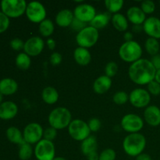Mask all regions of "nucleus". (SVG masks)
Segmentation results:
<instances>
[{"instance_id":"nucleus-1","label":"nucleus","mask_w":160,"mask_h":160,"mask_svg":"<svg viewBox=\"0 0 160 160\" xmlns=\"http://www.w3.org/2000/svg\"><path fill=\"white\" fill-rule=\"evenodd\" d=\"M156 70L151 60L140 59L131 64L128 70V76L131 81L138 85H148L154 81Z\"/></svg>"},{"instance_id":"nucleus-2","label":"nucleus","mask_w":160,"mask_h":160,"mask_svg":"<svg viewBox=\"0 0 160 160\" xmlns=\"http://www.w3.org/2000/svg\"><path fill=\"white\" fill-rule=\"evenodd\" d=\"M146 142V138L141 133L129 134L123 139V149L128 156L136 158L143 153Z\"/></svg>"},{"instance_id":"nucleus-3","label":"nucleus","mask_w":160,"mask_h":160,"mask_svg":"<svg viewBox=\"0 0 160 160\" xmlns=\"http://www.w3.org/2000/svg\"><path fill=\"white\" fill-rule=\"evenodd\" d=\"M48 123L56 130H62L68 128L72 120V114L65 107H56L48 115Z\"/></svg>"},{"instance_id":"nucleus-4","label":"nucleus","mask_w":160,"mask_h":160,"mask_svg":"<svg viewBox=\"0 0 160 160\" xmlns=\"http://www.w3.org/2000/svg\"><path fill=\"white\" fill-rule=\"evenodd\" d=\"M118 53L122 60L131 64L142 59L143 50L138 42L131 41L122 44Z\"/></svg>"},{"instance_id":"nucleus-5","label":"nucleus","mask_w":160,"mask_h":160,"mask_svg":"<svg viewBox=\"0 0 160 160\" xmlns=\"http://www.w3.org/2000/svg\"><path fill=\"white\" fill-rule=\"evenodd\" d=\"M99 38V31L92 26H87L76 35V42L78 47L88 48L93 47Z\"/></svg>"},{"instance_id":"nucleus-6","label":"nucleus","mask_w":160,"mask_h":160,"mask_svg":"<svg viewBox=\"0 0 160 160\" xmlns=\"http://www.w3.org/2000/svg\"><path fill=\"white\" fill-rule=\"evenodd\" d=\"M28 3L24 0H2L1 9L3 13L11 18H17L25 13Z\"/></svg>"},{"instance_id":"nucleus-7","label":"nucleus","mask_w":160,"mask_h":160,"mask_svg":"<svg viewBox=\"0 0 160 160\" xmlns=\"http://www.w3.org/2000/svg\"><path fill=\"white\" fill-rule=\"evenodd\" d=\"M70 137L77 142H83L90 136L91 131L88 123L81 119H74L68 127Z\"/></svg>"},{"instance_id":"nucleus-8","label":"nucleus","mask_w":160,"mask_h":160,"mask_svg":"<svg viewBox=\"0 0 160 160\" xmlns=\"http://www.w3.org/2000/svg\"><path fill=\"white\" fill-rule=\"evenodd\" d=\"M34 155L37 160H52L56 157V147L52 142L43 138L35 145Z\"/></svg>"},{"instance_id":"nucleus-9","label":"nucleus","mask_w":160,"mask_h":160,"mask_svg":"<svg viewBox=\"0 0 160 160\" xmlns=\"http://www.w3.org/2000/svg\"><path fill=\"white\" fill-rule=\"evenodd\" d=\"M120 126L129 134L139 133L144 128V120L137 114L128 113L122 117Z\"/></svg>"},{"instance_id":"nucleus-10","label":"nucleus","mask_w":160,"mask_h":160,"mask_svg":"<svg viewBox=\"0 0 160 160\" xmlns=\"http://www.w3.org/2000/svg\"><path fill=\"white\" fill-rule=\"evenodd\" d=\"M25 13L28 20L34 23H42L46 19L47 15L44 5L37 1H32L28 3Z\"/></svg>"},{"instance_id":"nucleus-11","label":"nucleus","mask_w":160,"mask_h":160,"mask_svg":"<svg viewBox=\"0 0 160 160\" xmlns=\"http://www.w3.org/2000/svg\"><path fill=\"white\" fill-rule=\"evenodd\" d=\"M44 130L38 123H28L23 131V140L30 145H34L43 139Z\"/></svg>"},{"instance_id":"nucleus-12","label":"nucleus","mask_w":160,"mask_h":160,"mask_svg":"<svg viewBox=\"0 0 160 160\" xmlns=\"http://www.w3.org/2000/svg\"><path fill=\"white\" fill-rule=\"evenodd\" d=\"M129 102L134 107L138 109L146 108L151 102V95L146 89L135 88L130 93Z\"/></svg>"},{"instance_id":"nucleus-13","label":"nucleus","mask_w":160,"mask_h":160,"mask_svg":"<svg viewBox=\"0 0 160 160\" xmlns=\"http://www.w3.org/2000/svg\"><path fill=\"white\" fill-rule=\"evenodd\" d=\"M73 15L78 20L85 23H90L96 15V10L92 5L82 3L75 7L73 10Z\"/></svg>"},{"instance_id":"nucleus-14","label":"nucleus","mask_w":160,"mask_h":160,"mask_svg":"<svg viewBox=\"0 0 160 160\" xmlns=\"http://www.w3.org/2000/svg\"><path fill=\"white\" fill-rule=\"evenodd\" d=\"M45 42L43 39L38 36H34L28 38L24 42V47L23 50L26 54L31 57H35L40 55L45 48Z\"/></svg>"},{"instance_id":"nucleus-15","label":"nucleus","mask_w":160,"mask_h":160,"mask_svg":"<svg viewBox=\"0 0 160 160\" xmlns=\"http://www.w3.org/2000/svg\"><path fill=\"white\" fill-rule=\"evenodd\" d=\"M142 28L145 34L149 38L160 39V19L156 17H149L146 18L142 24Z\"/></svg>"},{"instance_id":"nucleus-16","label":"nucleus","mask_w":160,"mask_h":160,"mask_svg":"<svg viewBox=\"0 0 160 160\" xmlns=\"http://www.w3.org/2000/svg\"><path fill=\"white\" fill-rule=\"evenodd\" d=\"M144 120L151 127L160 125V109L157 106L151 105L145 108L144 111Z\"/></svg>"},{"instance_id":"nucleus-17","label":"nucleus","mask_w":160,"mask_h":160,"mask_svg":"<svg viewBox=\"0 0 160 160\" xmlns=\"http://www.w3.org/2000/svg\"><path fill=\"white\" fill-rule=\"evenodd\" d=\"M127 18L134 25H142L146 20V15L139 6H131L127 11Z\"/></svg>"},{"instance_id":"nucleus-18","label":"nucleus","mask_w":160,"mask_h":160,"mask_svg":"<svg viewBox=\"0 0 160 160\" xmlns=\"http://www.w3.org/2000/svg\"><path fill=\"white\" fill-rule=\"evenodd\" d=\"M18 112L17 104L10 101H6L0 105V119L4 120L13 119Z\"/></svg>"},{"instance_id":"nucleus-19","label":"nucleus","mask_w":160,"mask_h":160,"mask_svg":"<svg viewBox=\"0 0 160 160\" xmlns=\"http://www.w3.org/2000/svg\"><path fill=\"white\" fill-rule=\"evenodd\" d=\"M112 86V78L106 75H102L95 80L93 83V90L98 95H103L110 89Z\"/></svg>"},{"instance_id":"nucleus-20","label":"nucleus","mask_w":160,"mask_h":160,"mask_svg":"<svg viewBox=\"0 0 160 160\" xmlns=\"http://www.w3.org/2000/svg\"><path fill=\"white\" fill-rule=\"evenodd\" d=\"M74 19L73 12L67 9L59 11L56 16V23L60 28L70 27Z\"/></svg>"},{"instance_id":"nucleus-21","label":"nucleus","mask_w":160,"mask_h":160,"mask_svg":"<svg viewBox=\"0 0 160 160\" xmlns=\"http://www.w3.org/2000/svg\"><path fill=\"white\" fill-rule=\"evenodd\" d=\"M73 59L80 66H87L92 61V55L88 48L78 47L73 52Z\"/></svg>"},{"instance_id":"nucleus-22","label":"nucleus","mask_w":160,"mask_h":160,"mask_svg":"<svg viewBox=\"0 0 160 160\" xmlns=\"http://www.w3.org/2000/svg\"><path fill=\"white\" fill-rule=\"evenodd\" d=\"M97 148L98 142L95 136L90 135L88 138L81 142V151L86 157H88L91 155L97 152Z\"/></svg>"},{"instance_id":"nucleus-23","label":"nucleus","mask_w":160,"mask_h":160,"mask_svg":"<svg viewBox=\"0 0 160 160\" xmlns=\"http://www.w3.org/2000/svg\"><path fill=\"white\" fill-rule=\"evenodd\" d=\"M18 90V84L12 78H4L0 81V93L2 95H13Z\"/></svg>"},{"instance_id":"nucleus-24","label":"nucleus","mask_w":160,"mask_h":160,"mask_svg":"<svg viewBox=\"0 0 160 160\" xmlns=\"http://www.w3.org/2000/svg\"><path fill=\"white\" fill-rule=\"evenodd\" d=\"M42 98L44 102H45L46 104L53 105L57 102L58 99H59V93L55 88L52 87V86H48L42 90Z\"/></svg>"},{"instance_id":"nucleus-25","label":"nucleus","mask_w":160,"mask_h":160,"mask_svg":"<svg viewBox=\"0 0 160 160\" xmlns=\"http://www.w3.org/2000/svg\"><path fill=\"white\" fill-rule=\"evenodd\" d=\"M110 19L111 17L109 15V13H107V12H102V13L96 14L93 20L89 23V25L93 27L94 28L97 30L102 29V28H106L109 24Z\"/></svg>"},{"instance_id":"nucleus-26","label":"nucleus","mask_w":160,"mask_h":160,"mask_svg":"<svg viewBox=\"0 0 160 160\" xmlns=\"http://www.w3.org/2000/svg\"><path fill=\"white\" fill-rule=\"evenodd\" d=\"M112 23L113 25L114 28L120 32H124L128 28V20L127 17L123 15L122 13H116L113 14L111 18Z\"/></svg>"},{"instance_id":"nucleus-27","label":"nucleus","mask_w":160,"mask_h":160,"mask_svg":"<svg viewBox=\"0 0 160 160\" xmlns=\"http://www.w3.org/2000/svg\"><path fill=\"white\" fill-rule=\"evenodd\" d=\"M6 137L9 139V142L14 144H17L19 145L24 142L23 133H21V131L15 127H11V128H8L6 131Z\"/></svg>"},{"instance_id":"nucleus-28","label":"nucleus","mask_w":160,"mask_h":160,"mask_svg":"<svg viewBox=\"0 0 160 160\" xmlns=\"http://www.w3.org/2000/svg\"><path fill=\"white\" fill-rule=\"evenodd\" d=\"M39 32L42 37L48 38L53 34L55 31L54 23L50 19H45V20L39 23Z\"/></svg>"},{"instance_id":"nucleus-29","label":"nucleus","mask_w":160,"mask_h":160,"mask_svg":"<svg viewBox=\"0 0 160 160\" xmlns=\"http://www.w3.org/2000/svg\"><path fill=\"white\" fill-rule=\"evenodd\" d=\"M145 48L147 53L152 56L159 54L160 45L159 41L152 38H148L145 42Z\"/></svg>"},{"instance_id":"nucleus-30","label":"nucleus","mask_w":160,"mask_h":160,"mask_svg":"<svg viewBox=\"0 0 160 160\" xmlns=\"http://www.w3.org/2000/svg\"><path fill=\"white\" fill-rule=\"evenodd\" d=\"M16 65L22 70H27L31 65V57L25 52H20L16 57Z\"/></svg>"},{"instance_id":"nucleus-31","label":"nucleus","mask_w":160,"mask_h":160,"mask_svg":"<svg viewBox=\"0 0 160 160\" xmlns=\"http://www.w3.org/2000/svg\"><path fill=\"white\" fill-rule=\"evenodd\" d=\"M124 2L123 0H106L105 6L109 13H118L123 8Z\"/></svg>"},{"instance_id":"nucleus-32","label":"nucleus","mask_w":160,"mask_h":160,"mask_svg":"<svg viewBox=\"0 0 160 160\" xmlns=\"http://www.w3.org/2000/svg\"><path fill=\"white\" fill-rule=\"evenodd\" d=\"M33 154H34V149L31 147V145L24 142L23 144L20 145L18 156L20 159L29 160L32 157Z\"/></svg>"},{"instance_id":"nucleus-33","label":"nucleus","mask_w":160,"mask_h":160,"mask_svg":"<svg viewBox=\"0 0 160 160\" xmlns=\"http://www.w3.org/2000/svg\"><path fill=\"white\" fill-rule=\"evenodd\" d=\"M112 101L117 105H123L129 101V95L123 91L117 92L112 96Z\"/></svg>"},{"instance_id":"nucleus-34","label":"nucleus","mask_w":160,"mask_h":160,"mask_svg":"<svg viewBox=\"0 0 160 160\" xmlns=\"http://www.w3.org/2000/svg\"><path fill=\"white\" fill-rule=\"evenodd\" d=\"M140 8L145 12V15L152 14L156 10V4L152 0H145L141 2Z\"/></svg>"},{"instance_id":"nucleus-35","label":"nucleus","mask_w":160,"mask_h":160,"mask_svg":"<svg viewBox=\"0 0 160 160\" xmlns=\"http://www.w3.org/2000/svg\"><path fill=\"white\" fill-rule=\"evenodd\" d=\"M118 69L119 67L117 62H113V61L109 62L105 67V75L110 78H113L115 75H117Z\"/></svg>"},{"instance_id":"nucleus-36","label":"nucleus","mask_w":160,"mask_h":160,"mask_svg":"<svg viewBox=\"0 0 160 160\" xmlns=\"http://www.w3.org/2000/svg\"><path fill=\"white\" fill-rule=\"evenodd\" d=\"M117 153L112 148H108L102 150L98 155V160H116Z\"/></svg>"},{"instance_id":"nucleus-37","label":"nucleus","mask_w":160,"mask_h":160,"mask_svg":"<svg viewBox=\"0 0 160 160\" xmlns=\"http://www.w3.org/2000/svg\"><path fill=\"white\" fill-rule=\"evenodd\" d=\"M147 91L151 95L158 96L160 95V84L154 80L147 85Z\"/></svg>"},{"instance_id":"nucleus-38","label":"nucleus","mask_w":160,"mask_h":160,"mask_svg":"<svg viewBox=\"0 0 160 160\" xmlns=\"http://www.w3.org/2000/svg\"><path fill=\"white\" fill-rule=\"evenodd\" d=\"M56 136H57V130H56L55 128L49 127V128H47L46 129L44 130L43 138L45 140L52 142L54 139H56Z\"/></svg>"},{"instance_id":"nucleus-39","label":"nucleus","mask_w":160,"mask_h":160,"mask_svg":"<svg viewBox=\"0 0 160 160\" xmlns=\"http://www.w3.org/2000/svg\"><path fill=\"white\" fill-rule=\"evenodd\" d=\"M9 26V19L2 12H0V34L5 32Z\"/></svg>"},{"instance_id":"nucleus-40","label":"nucleus","mask_w":160,"mask_h":160,"mask_svg":"<svg viewBox=\"0 0 160 160\" xmlns=\"http://www.w3.org/2000/svg\"><path fill=\"white\" fill-rule=\"evenodd\" d=\"M91 132H97L101 128V121L98 118H92L88 123Z\"/></svg>"},{"instance_id":"nucleus-41","label":"nucleus","mask_w":160,"mask_h":160,"mask_svg":"<svg viewBox=\"0 0 160 160\" xmlns=\"http://www.w3.org/2000/svg\"><path fill=\"white\" fill-rule=\"evenodd\" d=\"M70 27L72 28V29H73L74 31L79 32V31H81V30H83L84 28L87 27V23H84V22L81 21V20H78V19L74 17V19H73Z\"/></svg>"},{"instance_id":"nucleus-42","label":"nucleus","mask_w":160,"mask_h":160,"mask_svg":"<svg viewBox=\"0 0 160 160\" xmlns=\"http://www.w3.org/2000/svg\"><path fill=\"white\" fill-rule=\"evenodd\" d=\"M62 55L57 52H54L50 56V62L52 66H58L62 62Z\"/></svg>"},{"instance_id":"nucleus-43","label":"nucleus","mask_w":160,"mask_h":160,"mask_svg":"<svg viewBox=\"0 0 160 160\" xmlns=\"http://www.w3.org/2000/svg\"><path fill=\"white\" fill-rule=\"evenodd\" d=\"M10 46L15 51H20V50L23 49L24 42L20 38H14L10 42Z\"/></svg>"},{"instance_id":"nucleus-44","label":"nucleus","mask_w":160,"mask_h":160,"mask_svg":"<svg viewBox=\"0 0 160 160\" xmlns=\"http://www.w3.org/2000/svg\"><path fill=\"white\" fill-rule=\"evenodd\" d=\"M151 62L156 70H159L160 69V54L156 55V56H152L151 59Z\"/></svg>"},{"instance_id":"nucleus-45","label":"nucleus","mask_w":160,"mask_h":160,"mask_svg":"<svg viewBox=\"0 0 160 160\" xmlns=\"http://www.w3.org/2000/svg\"><path fill=\"white\" fill-rule=\"evenodd\" d=\"M45 45H47V47H48L50 50H54L56 47V42L53 38H48L47 39L46 42H45Z\"/></svg>"},{"instance_id":"nucleus-46","label":"nucleus","mask_w":160,"mask_h":160,"mask_svg":"<svg viewBox=\"0 0 160 160\" xmlns=\"http://www.w3.org/2000/svg\"><path fill=\"white\" fill-rule=\"evenodd\" d=\"M136 160H152L150 155L147 154V153H142V154L138 155L137 157L135 158Z\"/></svg>"},{"instance_id":"nucleus-47","label":"nucleus","mask_w":160,"mask_h":160,"mask_svg":"<svg viewBox=\"0 0 160 160\" xmlns=\"http://www.w3.org/2000/svg\"><path fill=\"white\" fill-rule=\"evenodd\" d=\"M123 39L125 40V42L133 41L132 32H131V31H126V32H124V34H123Z\"/></svg>"},{"instance_id":"nucleus-48","label":"nucleus","mask_w":160,"mask_h":160,"mask_svg":"<svg viewBox=\"0 0 160 160\" xmlns=\"http://www.w3.org/2000/svg\"><path fill=\"white\" fill-rule=\"evenodd\" d=\"M142 30H143L142 25H134V27H133V31H134V32H140Z\"/></svg>"},{"instance_id":"nucleus-49","label":"nucleus","mask_w":160,"mask_h":160,"mask_svg":"<svg viewBox=\"0 0 160 160\" xmlns=\"http://www.w3.org/2000/svg\"><path fill=\"white\" fill-rule=\"evenodd\" d=\"M155 81L160 84V69L156 70V76H155Z\"/></svg>"},{"instance_id":"nucleus-50","label":"nucleus","mask_w":160,"mask_h":160,"mask_svg":"<svg viewBox=\"0 0 160 160\" xmlns=\"http://www.w3.org/2000/svg\"><path fill=\"white\" fill-rule=\"evenodd\" d=\"M52 160H67L65 158L62 157V156H56Z\"/></svg>"},{"instance_id":"nucleus-51","label":"nucleus","mask_w":160,"mask_h":160,"mask_svg":"<svg viewBox=\"0 0 160 160\" xmlns=\"http://www.w3.org/2000/svg\"><path fill=\"white\" fill-rule=\"evenodd\" d=\"M2 98H3V95H2L1 93H0V105L2 103Z\"/></svg>"},{"instance_id":"nucleus-52","label":"nucleus","mask_w":160,"mask_h":160,"mask_svg":"<svg viewBox=\"0 0 160 160\" xmlns=\"http://www.w3.org/2000/svg\"><path fill=\"white\" fill-rule=\"evenodd\" d=\"M159 5H160V1H159Z\"/></svg>"},{"instance_id":"nucleus-53","label":"nucleus","mask_w":160,"mask_h":160,"mask_svg":"<svg viewBox=\"0 0 160 160\" xmlns=\"http://www.w3.org/2000/svg\"><path fill=\"white\" fill-rule=\"evenodd\" d=\"M159 54H160V53H159Z\"/></svg>"}]
</instances>
